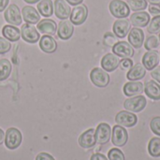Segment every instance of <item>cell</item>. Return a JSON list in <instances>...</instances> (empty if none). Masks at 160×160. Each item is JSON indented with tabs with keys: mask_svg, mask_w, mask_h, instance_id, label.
<instances>
[{
	"mask_svg": "<svg viewBox=\"0 0 160 160\" xmlns=\"http://www.w3.org/2000/svg\"><path fill=\"white\" fill-rule=\"evenodd\" d=\"M109 9L112 15L118 19L127 18L130 14V8L128 3L122 0H112L109 5Z\"/></svg>",
	"mask_w": 160,
	"mask_h": 160,
	"instance_id": "cell-1",
	"label": "cell"
},
{
	"mask_svg": "<svg viewBox=\"0 0 160 160\" xmlns=\"http://www.w3.org/2000/svg\"><path fill=\"white\" fill-rule=\"evenodd\" d=\"M22 141V133L19 129L15 128H10L7 130L5 136V144L6 147L9 150H14L18 148Z\"/></svg>",
	"mask_w": 160,
	"mask_h": 160,
	"instance_id": "cell-2",
	"label": "cell"
},
{
	"mask_svg": "<svg viewBox=\"0 0 160 160\" xmlns=\"http://www.w3.org/2000/svg\"><path fill=\"white\" fill-rule=\"evenodd\" d=\"M146 105H147V100L145 97L141 96V95L131 97L126 99L124 102L125 109L131 112H140L142 110H144Z\"/></svg>",
	"mask_w": 160,
	"mask_h": 160,
	"instance_id": "cell-3",
	"label": "cell"
},
{
	"mask_svg": "<svg viewBox=\"0 0 160 160\" xmlns=\"http://www.w3.org/2000/svg\"><path fill=\"white\" fill-rule=\"evenodd\" d=\"M90 80L94 85L100 87V88H104L108 86V84L110 83L109 74L107 73V71L99 68H95L91 70Z\"/></svg>",
	"mask_w": 160,
	"mask_h": 160,
	"instance_id": "cell-4",
	"label": "cell"
},
{
	"mask_svg": "<svg viewBox=\"0 0 160 160\" xmlns=\"http://www.w3.org/2000/svg\"><path fill=\"white\" fill-rule=\"evenodd\" d=\"M88 16V8L85 5H77L73 8L70 13V22L75 25L82 24Z\"/></svg>",
	"mask_w": 160,
	"mask_h": 160,
	"instance_id": "cell-5",
	"label": "cell"
},
{
	"mask_svg": "<svg viewBox=\"0 0 160 160\" xmlns=\"http://www.w3.org/2000/svg\"><path fill=\"white\" fill-rule=\"evenodd\" d=\"M4 17L5 20L11 25H20L22 23V15H21V11L20 8L17 5L15 4H11L9 5L4 13Z\"/></svg>",
	"mask_w": 160,
	"mask_h": 160,
	"instance_id": "cell-6",
	"label": "cell"
},
{
	"mask_svg": "<svg viewBox=\"0 0 160 160\" xmlns=\"http://www.w3.org/2000/svg\"><path fill=\"white\" fill-rule=\"evenodd\" d=\"M128 140V134L127 129L124 128V127L117 125L112 128V142L113 145L117 147H123L127 144Z\"/></svg>",
	"mask_w": 160,
	"mask_h": 160,
	"instance_id": "cell-7",
	"label": "cell"
},
{
	"mask_svg": "<svg viewBox=\"0 0 160 160\" xmlns=\"http://www.w3.org/2000/svg\"><path fill=\"white\" fill-rule=\"evenodd\" d=\"M115 122L117 125L124 128H132L138 122V117L136 114L129 112L128 111H122L118 112L115 116Z\"/></svg>",
	"mask_w": 160,
	"mask_h": 160,
	"instance_id": "cell-8",
	"label": "cell"
},
{
	"mask_svg": "<svg viewBox=\"0 0 160 160\" xmlns=\"http://www.w3.org/2000/svg\"><path fill=\"white\" fill-rule=\"evenodd\" d=\"M20 31L22 39L28 43H36L40 38V35L38 32V29L30 23L22 24Z\"/></svg>",
	"mask_w": 160,
	"mask_h": 160,
	"instance_id": "cell-9",
	"label": "cell"
},
{
	"mask_svg": "<svg viewBox=\"0 0 160 160\" xmlns=\"http://www.w3.org/2000/svg\"><path fill=\"white\" fill-rule=\"evenodd\" d=\"M112 52L118 57L131 58L134 55V49L127 41H118L112 46Z\"/></svg>",
	"mask_w": 160,
	"mask_h": 160,
	"instance_id": "cell-10",
	"label": "cell"
},
{
	"mask_svg": "<svg viewBox=\"0 0 160 160\" xmlns=\"http://www.w3.org/2000/svg\"><path fill=\"white\" fill-rule=\"evenodd\" d=\"M112 135V128L109 124L107 123H101L98 126L95 136H96V141L97 143L103 145L109 142Z\"/></svg>",
	"mask_w": 160,
	"mask_h": 160,
	"instance_id": "cell-11",
	"label": "cell"
},
{
	"mask_svg": "<svg viewBox=\"0 0 160 160\" xmlns=\"http://www.w3.org/2000/svg\"><path fill=\"white\" fill-rule=\"evenodd\" d=\"M74 32V26L73 23L70 22V20H62L57 27V36L59 38L63 40L69 39Z\"/></svg>",
	"mask_w": 160,
	"mask_h": 160,
	"instance_id": "cell-12",
	"label": "cell"
},
{
	"mask_svg": "<svg viewBox=\"0 0 160 160\" xmlns=\"http://www.w3.org/2000/svg\"><path fill=\"white\" fill-rule=\"evenodd\" d=\"M130 22L126 19V18H123V19H119V20H116L113 23V26H112V30H113V33L114 35L119 38H124L125 37L128 36L129 30H130Z\"/></svg>",
	"mask_w": 160,
	"mask_h": 160,
	"instance_id": "cell-13",
	"label": "cell"
},
{
	"mask_svg": "<svg viewBox=\"0 0 160 160\" xmlns=\"http://www.w3.org/2000/svg\"><path fill=\"white\" fill-rule=\"evenodd\" d=\"M119 57L114 53H107L101 59V68L107 72H112L119 67Z\"/></svg>",
	"mask_w": 160,
	"mask_h": 160,
	"instance_id": "cell-14",
	"label": "cell"
},
{
	"mask_svg": "<svg viewBox=\"0 0 160 160\" xmlns=\"http://www.w3.org/2000/svg\"><path fill=\"white\" fill-rule=\"evenodd\" d=\"M55 16L60 20H66L70 16L71 8L65 0H55L53 4Z\"/></svg>",
	"mask_w": 160,
	"mask_h": 160,
	"instance_id": "cell-15",
	"label": "cell"
},
{
	"mask_svg": "<svg viewBox=\"0 0 160 160\" xmlns=\"http://www.w3.org/2000/svg\"><path fill=\"white\" fill-rule=\"evenodd\" d=\"M128 43L136 48V49H140L144 41V33L143 31L139 28V27H134L131 30H129L128 32Z\"/></svg>",
	"mask_w": 160,
	"mask_h": 160,
	"instance_id": "cell-16",
	"label": "cell"
},
{
	"mask_svg": "<svg viewBox=\"0 0 160 160\" xmlns=\"http://www.w3.org/2000/svg\"><path fill=\"white\" fill-rule=\"evenodd\" d=\"M95 132L96 130L94 128H89L85 132H83L79 138L80 146L84 149H89V148L94 147L97 143Z\"/></svg>",
	"mask_w": 160,
	"mask_h": 160,
	"instance_id": "cell-17",
	"label": "cell"
},
{
	"mask_svg": "<svg viewBox=\"0 0 160 160\" xmlns=\"http://www.w3.org/2000/svg\"><path fill=\"white\" fill-rule=\"evenodd\" d=\"M159 63V54L157 51H148L142 57V65L146 70H153Z\"/></svg>",
	"mask_w": 160,
	"mask_h": 160,
	"instance_id": "cell-18",
	"label": "cell"
},
{
	"mask_svg": "<svg viewBox=\"0 0 160 160\" xmlns=\"http://www.w3.org/2000/svg\"><path fill=\"white\" fill-rule=\"evenodd\" d=\"M22 19L26 23L35 24L38 23L40 21V15L38 12V10L31 7V6H25L22 8Z\"/></svg>",
	"mask_w": 160,
	"mask_h": 160,
	"instance_id": "cell-19",
	"label": "cell"
},
{
	"mask_svg": "<svg viewBox=\"0 0 160 160\" xmlns=\"http://www.w3.org/2000/svg\"><path fill=\"white\" fill-rule=\"evenodd\" d=\"M38 30L44 35L53 36L57 30V24L53 20L43 19L38 22Z\"/></svg>",
	"mask_w": 160,
	"mask_h": 160,
	"instance_id": "cell-20",
	"label": "cell"
},
{
	"mask_svg": "<svg viewBox=\"0 0 160 160\" xmlns=\"http://www.w3.org/2000/svg\"><path fill=\"white\" fill-rule=\"evenodd\" d=\"M123 92L127 97H129V98L139 96L143 92V83L139 81L127 82L124 85Z\"/></svg>",
	"mask_w": 160,
	"mask_h": 160,
	"instance_id": "cell-21",
	"label": "cell"
},
{
	"mask_svg": "<svg viewBox=\"0 0 160 160\" xmlns=\"http://www.w3.org/2000/svg\"><path fill=\"white\" fill-rule=\"evenodd\" d=\"M143 92L149 98L153 100H160V84L155 81H148L145 82Z\"/></svg>",
	"mask_w": 160,
	"mask_h": 160,
	"instance_id": "cell-22",
	"label": "cell"
},
{
	"mask_svg": "<svg viewBox=\"0 0 160 160\" xmlns=\"http://www.w3.org/2000/svg\"><path fill=\"white\" fill-rule=\"evenodd\" d=\"M39 47L46 53H52L57 49L56 40L49 35H44L39 39Z\"/></svg>",
	"mask_w": 160,
	"mask_h": 160,
	"instance_id": "cell-23",
	"label": "cell"
},
{
	"mask_svg": "<svg viewBox=\"0 0 160 160\" xmlns=\"http://www.w3.org/2000/svg\"><path fill=\"white\" fill-rule=\"evenodd\" d=\"M150 15L145 11H138L131 15L130 22L135 27H145L150 22Z\"/></svg>",
	"mask_w": 160,
	"mask_h": 160,
	"instance_id": "cell-24",
	"label": "cell"
},
{
	"mask_svg": "<svg viewBox=\"0 0 160 160\" xmlns=\"http://www.w3.org/2000/svg\"><path fill=\"white\" fill-rule=\"evenodd\" d=\"M145 74H146V69L143 67V65L141 63H137L128 70L127 74V78L130 82H134L143 79L145 77Z\"/></svg>",
	"mask_w": 160,
	"mask_h": 160,
	"instance_id": "cell-25",
	"label": "cell"
},
{
	"mask_svg": "<svg viewBox=\"0 0 160 160\" xmlns=\"http://www.w3.org/2000/svg\"><path fill=\"white\" fill-rule=\"evenodd\" d=\"M2 34L8 41H18L21 38V31L18 27L11 24H7L2 28Z\"/></svg>",
	"mask_w": 160,
	"mask_h": 160,
	"instance_id": "cell-26",
	"label": "cell"
},
{
	"mask_svg": "<svg viewBox=\"0 0 160 160\" xmlns=\"http://www.w3.org/2000/svg\"><path fill=\"white\" fill-rule=\"evenodd\" d=\"M38 11L44 17H51L53 13V4L52 0H41L38 4Z\"/></svg>",
	"mask_w": 160,
	"mask_h": 160,
	"instance_id": "cell-27",
	"label": "cell"
},
{
	"mask_svg": "<svg viewBox=\"0 0 160 160\" xmlns=\"http://www.w3.org/2000/svg\"><path fill=\"white\" fill-rule=\"evenodd\" d=\"M148 152L149 155L153 158L160 157V138H153L148 143Z\"/></svg>",
	"mask_w": 160,
	"mask_h": 160,
	"instance_id": "cell-28",
	"label": "cell"
},
{
	"mask_svg": "<svg viewBox=\"0 0 160 160\" xmlns=\"http://www.w3.org/2000/svg\"><path fill=\"white\" fill-rule=\"evenodd\" d=\"M11 64L8 59L0 60V81L8 79L11 72Z\"/></svg>",
	"mask_w": 160,
	"mask_h": 160,
	"instance_id": "cell-29",
	"label": "cell"
},
{
	"mask_svg": "<svg viewBox=\"0 0 160 160\" xmlns=\"http://www.w3.org/2000/svg\"><path fill=\"white\" fill-rule=\"evenodd\" d=\"M128 5L133 11H142L148 7V2L146 0H128Z\"/></svg>",
	"mask_w": 160,
	"mask_h": 160,
	"instance_id": "cell-30",
	"label": "cell"
},
{
	"mask_svg": "<svg viewBox=\"0 0 160 160\" xmlns=\"http://www.w3.org/2000/svg\"><path fill=\"white\" fill-rule=\"evenodd\" d=\"M148 27H147V31L150 34H158L160 33V15L154 16V18L152 20H150L149 23H148Z\"/></svg>",
	"mask_w": 160,
	"mask_h": 160,
	"instance_id": "cell-31",
	"label": "cell"
},
{
	"mask_svg": "<svg viewBox=\"0 0 160 160\" xmlns=\"http://www.w3.org/2000/svg\"><path fill=\"white\" fill-rule=\"evenodd\" d=\"M159 45V40L156 36H150L147 38V39L144 42V48L147 51H152L156 48H158Z\"/></svg>",
	"mask_w": 160,
	"mask_h": 160,
	"instance_id": "cell-32",
	"label": "cell"
},
{
	"mask_svg": "<svg viewBox=\"0 0 160 160\" xmlns=\"http://www.w3.org/2000/svg\"><path fill=\"white\" fill-rule=\"evenodd\" d=\"M108 159L109 160H126L124 153L117 149V148H112L109 151L108 153Z\"/></svg>",
	"mask_w": 160,
	"mask_h": 160,
	"instance_id": "cell-33",
	"label": "cell"
},
{
	"mask_svg": "<svg viewBox=\"0 0 160 160\" xmlns=\"http://www.w3.org/2000/svg\"><path fill=\"white\" fill-rule=\"evenodd\" d=\"M150 128H151V130L153 131L154 134H156V135L160 137V116L154 117L151 120Z\"/></svg>",
	"mask_w": 160,
	"mask_h": 160,
	"instance_id": "cell-34",
	"label": "cell"
},
{
	"mask_svg": "<svg viewBox=\"0 0 160 160\" xmlns=\"http://www.w3.org/2000/svg\"><path fill=\"white\" fill-rule=\"evenodd\" d=\"M10 48H11L10 42L7 38L0 37V54L7 53L10 50Z\"/></svg>",
	"mask_w": 160,
	"mask_h": 160,
	"instance_id": "cell-35",
	"label": "cell"
},
{
	"mask_svg": "<svg viewBox=\"0 0 160 160\" xmlns=\"http://www.w3.org/2000/svg\"><path fill=\"white\" fill-rule=\"evenodd\" d=\"M133 61L130 58H123L120 63H119V67L122 70H126V69H130L133 67Z\"/></svg>",
	"mask_w": 160,
	"mask_h": 160,
	"instance_id": "cell-36",
	"label": "cell"
},
{
	"mask_svg": "<svg viewBox=\"0 0 160 160\" xmlns=\"http://www.w3.org/2000/svg\"><path fill=\"white\" fill-rule=\"evenodd\" d=\"M104 43L106 45H108V46H112V47L116 43L115 37L112 33H110V32L106 33L105 36H104Z\"/></svg>",
	"mask_w": 160,
	"mask_h": 160,
	"instance_id": "cell-37",
	"label": "cell"
},
{
	"mask_svg": "<svg viewBox=\"0 0 160 160\" xmlns=\"http://www.w3.org/2000/svg\"><path fill=\"white\" fill-rule=\"evenodd\" d=\"M148 9H149V12L152 15H154V16L160 15V5H158V4H150Z\"/></svg>",
	"mask_w": 160,
	"mask_h": 160,
	"instance_id": "cell-38",
	"label": "cell"
},
{
	"mask_svg": "<svg viewBox=\"0 0 160 160\" xmlns=\"http://www.w3.org/2000/svg\"><path fill=\"white\" fill-rule=\"evenodd\" d=\"M151 76L160 84V67H157L153 70H151Z\"/></svg>",
	"mask_w": 160,
	"mask_h": 160,
	"instance_id": "cell-39",
	"label": "cell"
},
{
	"mask_svg": "<svg viewBox=\"0 0 160 160\" xmlns=\"http://www.w3.org/2000/svg\"><path fill=\"white\" fill-rule=\"evenodd\" d=\"M36 160H55L52 156H51L50 154H47V153H39L37 158Z\"/></svg>",
	"mask_w": 160,
	"mask_h": 160,
	"instance_id": "cell-40",
	"label": "cell"
},
{
	"mask_svg": "<svg viewBox=\"0 0 160 160\" xmlns=\"http://www.w3.org/2000/svg\"><path fill=\"white\" fill-rule=\"evenodd\" d=\"M90 160H109L104 155L102 154H99V153H97V154H94Z\"/></svg>",
	"mask_w": 160,
	"mask_h": 160,
	"instance_id": "cell-41",
	"label": "cell"
},
{
	"mask_svg": "<svg viewBox=\"0 0 160 160\" xmlns=\"http://www.w3.org/2000/svg\"><path fill=\"white\" fill-rule=\"evenodd\" d=\"M8 1L9 0H0V12L4 11L7 8Z\"/></svg>",
	"mask_w": 160,
	"mask_h": 160,
	"instance_id": "cell-42",
	"label": "cell"
},
{
	"mask_svg": "<svg viewBox=\"0 0 160 160\" xmlns=\"http://www.w3.org/2000/svg\"><path fill=\"white\" fill-rule=\"evenodd\" d=\"M69 5H72V6H77V5H80V4H82V1L83 0H66Z\"/></svg>",
	"mask_w": 160,
	"mask_h": 160,
	"instance_id": "cell-43",
	"label": "cell"
},
{
	"mask_svg": "<svg viewBox=\"0 0 160 160\" xmlns=\"http://www.w3.org/2000/svg\"><path fill=\"white\" fill-rule=\"evenodd\" d=\"M4 138H5V134H4L3 130L0 128V145L3 143V142H4Z\"/></svg>",
	"mask_w": 160,
	"mask_h": 160,
	"instance_id": "cell-44",
	"label": "cell"
},
{
	"mask_svg": "<svg viewBox=\"0 0 160 160\" xmlns=\"http://www.w3.org/2000/svg\"><path fill=\"white\" fill-rule=\"evenodd\" d=\"M147 2H149L150 4H158L160 5V0H146Z\"/></svg>",
	"mask_w": 160,
	"mask_h": 160,
	"instance_id": "cell-45",
	"label": "cell"
},
{
	"mask_svg": "<svg viewBox=\"0 0 160 160\" xmlns=\"http://www.w3.org/2000/svg\"><path fill=\"white\" fill-rule=\"evenodd\" d=\"M23 1L26 2V3H28V4H35V3H38L40 0H23Z\"/></svg>",
	"mask_w": 160,
	"mask_h": 160,
	"instance_id": "cell-46",
	"label": "cell"
},
{
	"mask_svg": "<svg viewBox=\"0 0 160 160\" xmlns=\"http://www.w3.org/2000/svg\"><path fill=\"white\" fill-rule=\"evenodd\" d=\"M158 38H159V40H160V33H159V36H158Z\"/></svg>",
	"mask_w": 160,
	"mask_h": 160,
	"instance_id": "cell-47",
	"label": "cell"
}]
</instances>
